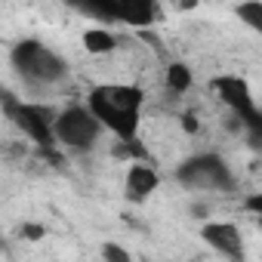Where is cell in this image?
Listing matches in <instances>:
<instances>
[{"label":"cell","instance_id":"obj_1","mask_svg":"<svg viewBox=\"0 0 262 262\" xmlns=\"http://www.w3.org/2000/svg\"><path fill=\"white\" fill-rule=\"evenodd\" d=\"M142 102L145 93L133 83H99L86 96V111L99 120L102 129H108L123 145H129L139 136Z\"/></svg>","mask_w":262,"mask_h":262},{"label":"cell","instance_id":"obj_2","mask_svg":"<svg viewBox=\"0 0 262 262\" xmlns=\"http://www.w3.org/2000/svg\"><path fill=\"white\" fill-rule=\"evenodd\" d=\"M10 62H13L16 74L22 77V83H28L31 90H47L68 77V62L53 47H47L34 37L19 40L10 53Z\"/></svg>","mask_w":262,"mask_h":262},{"label":"cell","instance_id":"obj_3","mask_svg":"<svg viewBox=\"0 0 262 262\" xmlns=\"http://www.w3.org/2000/svg\"><path fill=\"white\" fill-rule=\"evenodd\" d=\"M176 182L185 191H213V194H231L237 188V179H234L228 161L216 151L185 158L176 167Z\"/></svg>","mask_w":262,"mask_h":262},{"label":"cell","instance_id":"obj_4","mask_svg":"<svg viewBox=\"0 0 262 262\" xmlns=\"http://www.w3.org/2000/svg\"><path fill=\"white\" fill-rule=\"evenodd\" d=\"M0 108L4 114L22 129V133L40 148V151H50L56 145L53 139V120H56V111L50 105H40V102H19L13 99V93H7L0 86Z\"/></svg>","mask_w":262,"mask_h":262},{"label":"cell","instance_id":"obj_5","mask_svg":"<svg viewBox=\"0 0 262 262\" xmlns=\"http://www.w3.org/2000/svg\"><path fill=\"white\" fill-rule=\"evenodd\" d=\"M210 90L231 111V120L237 126H247L253 133V142H259V136H262V114H259V105L253 99L250 83L244 77H237V74H219V77L210 80Z\"/></svg>","mask_w":262,"mask_h":262},{"label":"cell","instance_id":"obj_6","mask_svg":"<svg viewBox=\"0 0 262 262\" xmlns=\"http://www.w3.org/2000/svg\"><path fill=\"white\" fill-rule=\"evenodd\" d=\"M105 129L99 126V120L86 111V105H68L62 111H56L53 120V139L68 148V151H90L99 145Z\"/></svg>","mask_w":262,"mask_h":262},{"label":"cell","instance_id":"obj_7","mask_svg":"<svg viewBox=\"0 0 262 262\" xmlns=\"http://www.w3.org/2000/svg\"><path fill=\"white\" fill-rule=\"evenodd\" d=\"M86 16H96L102 22H123V25H151L161 16V7L151 0H102V4L80 7Z\"/></svg>","mask_w":262,"mask_h":262},{"label":"cell","instance_id":"obj_8","mask_svg":"<svg viewBox=\"0 0 262 262\" xmlns=\"http://www.w3.org/2000/svg\"><path fill=\"white\" fill-rule=\"evenodd\" d=\"M201 237L219 256H225L231 262H244V234H241V228L234 222H213V219H207L201 225Z\"/></svg>","mask_w":262,"mask_h":262},{"label":"cell","instance_id":"obj_9","mask_svg":"<svg viewBox=\"0 0 262 262\" xmlns=\"http://www.w3.org/2000/svg\"><path fill=\"white\" fill-rule=\"evenodd\" d=\"M161 185V176L151 164L145 161H133L126 170V182H123V191H126V201H133V204H142L148 201Z\"/></svg>","mask_w":262,"mask_h":262},{"label":"cell","instance_id":"obj_10","mask_svg":"<svg viewBox=\"0 0 262 262\" xmlns=\"http://www.w3.org/2000/svg\"><path fill=\"white\" fill-rule=\"evenodd\" d=\"M164 83L173 96H185L191 86H194V74L185 62H170L167 71H164Z\"/></svg>","mask_w":262,"mask_h":262},{"label":"cell","instance_id":"obj_11","mask_svg":"<svg viewBox=\"0 0 262 262\" xmlns=\"http://www.w3.org/2000/svg\"><path fill=\"white\" fill-rule=\"evenodd\" d=\"M83 47L90 56H108L117 50V37L108 28H86L83 31Z\"/></svg>","mask_w":262,"mask_h":262},{"label":"cell","instance_id":"obj_12","mask_svg":"<svg viewBox=\"0 0 262 262\" xmlns=\"http://www.w3.org/2000/svg\"><path fill=\"white\" fill-rule=\"evenodd\" d=\"M237 19L244 22V25H250L253 31H259L262 28V4L259 0H247V4H237Z\"/></svg>","mask_w":262,"mask_h":262},{"label":"cell","instance_id":"obj_13","mask_svg":"<svg viewBox=\"0 0 262 262\" xmlns=\"http://www.w3.org/2000/svg\"><path fill=\"white\" fill-rule=\"evenodd\" d=\"M102 262H133V256L126 253V247L108 241V244H102Z\"/></svg>","mask_w":262,"mask_h":262},{"label":"cell","instance_id":"obj_14","mask_svg":"<svg viewBox=\"0 0 262 262\" xmlns=\"http://www.w3.org/2000/svg\"><path fill=\"white\" fill-rule=\"evenodd\" d=\"M19 234H22L25 241H43V234H47V228H43L40 222H25V225L19 228Z\"/></svg>","mask_w":262,"mask_h":262},{"label":"cell","instance_id":"obj_15","mask_svg":"<svg viewBox=\"0 0 262 262\" xmlns=\"http://www.w3.org/2000/svg\"><path fill=\"white\" fill-rule=\"evenodd\" d=\"M182 129H185V133H198V129H201V123H198V114L194 111H182Z\"/></svg>","mask_w":262,"mask_h":262},{"label":"cell","instance_id":"obj_16","mask_svg":"<svg viewBox=\"0 0 262 262\" xmlns=\"http://www.w3.org/2000/svg\"><path fill=\"white\" fill-rule=\"evenodd\" d=\"M247 207H250L253 213H259V210H262V198H259V194H250V201H247Z\"/></svg>","mask_w":262,"mask_h":262},{"label":"cell","instance_id":"obj_17","mask_svg":"<svg viewBox=\"0 0 262 262\" xmlns=\"http://www.w3.org/2000/svg\"><path fill=\"white\" fill-rule=\"evenodd\" d=\"M0 247H4V231H0Z\"/></svg>","mask_w":262,"mask_h":262}]
</instances>
